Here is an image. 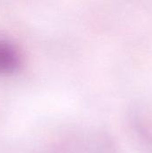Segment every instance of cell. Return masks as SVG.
<instances>
[{"label": "cell", "instance_id": "obj_1", "mask_svg": "<svg viewBox=\"0 0 152 153\" xmlns=\"http://www.w3.org/2000/svg\"><path fill=\"white\" fill-rule=\"evenodd\" d=\"M11 65V55L6 46L0 41V74H6Z\"/></svg>", "mask_w": 152, "mask_h": 153}]
</instances>
